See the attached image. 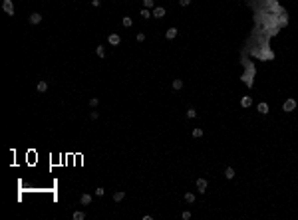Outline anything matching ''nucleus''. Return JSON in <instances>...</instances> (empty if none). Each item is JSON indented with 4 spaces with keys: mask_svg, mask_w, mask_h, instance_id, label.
Wrapping results in <instances>:
<instances>
[{
    "mask_svg": "<svg viewBox=\"0 0 298 220\" xmlns=\"http://www.w3.org/2000/svg\"><path fill=\"white\" fill-rule=\"evenodd\" d=\"M153 16H155V18H163V16H165V8H163V6H155V8H153Z\"/></svg>",
    "mask_w": 298,
    "mask_h": 220,
    "instance_id": "6",
    "label": "nucleus"
},
{
    "mask_svg": "<svg viewBox=\"0 0 298 220\" xmlns=\"http://www.w3.org/2000/svg\"><path fill=\"white\" fill-rule=\"evenodd\" d=\"M207 186H209L207 178H197V190H199V192H205V190H207Z\"/></svg>",
    "mask_w": 298,
    "mask_h": 220,
    "instance_id": "3",
    "label": "nucleus"
},
{
    "mask_svg": "<svg viewBox=\"0 0 298 220\" xmlns=\"http://www.w3.org/2000/svg\"><path fill=\"white\" fill-rule=\"evenodd\" d=\"M103 194H105V188L103 186H97L95 188V196H103Z\"/></svg>",
    "mask_w": 298,
    "mask_h": 220,
    "instance_id": "20",
    "label": "nucleus"
},
{
    "mask_svg": "<svg viewBox=\"0 0 298 220\" xmlns=\"http://www.w3.org/2000/svg\"><path fill=\"white\" fill-rule=\"evenodd\" d=\"M294 109H296V101H294V99H286L284 105H282V111L290 113V111H294Z\"/></svg>",
    "mask_w": 298,
    "mask_h": 220,
    "instance_id": "2",
    "label": "nucleus"
},
{
    "mask_svg": "<svg viewBox=\"0 0 298 220\" xmlns=\"http://www.w3.org/2000/svg\"><path fill=\"white\" fill-rule=\"evenodd\" d=\"M123 198H125V192H123V190H117V192H113V200H115V202H121Z\"/></svg>",
    "mask_w": 298,
    "mask_h": 220,
    "instance_id": "7",
    "label": "nucleus"
},
{
    "mask_svg": "<svg viewBox=\"0 0 298 220\" xmlns=\"http://www.w3.org/2000/svg\"><path fill=\"white\" fill-rule=\"evenodd\" d=\"M107 42L111 46H117L121 42V38H119V34H109V36H107Z\"/></svg>",
    "mask_w": 298,
    "mask_h": 220,
    "instance_id": "5",
    "label": "nucleus"
},
{
    "mask_svg": "<svg viewBox=\"0 0 298 220\" xmlns=\"http://www.w3.org/2000/svg\"><path fill=\"white\" fill-rule=\"evenodd\" d=\"M36 89H38L40 93H46V91H48V82H38Z\"/></svg>",
    "mask_w": 298,
    "mask_h": 220,
    "instance_id": "8",
    "label": "nucleus"
},
{
    "mask_svg": "<svg viewBox=\"0 0 298 220\" xmlns=\"http://www.w3.org/2000/svg\"><path fill=\"white\" fill-rule=\"evenodd\" d=\"M225 176H227L229 180H233V178H235V169H233V167H227V169H225Z\"/></svg>",
    "mask_w": 298,
    "mask_h": 220,
    "instance_id": "9",
    "label": "nucleus"
},
{
    "mask_svg": "<svg viewBox=\"0 0 298 220\" xmlns=\"http://www.w3.org/2000/svg\"><path fill=\"white\" fill-rule=\"evenodd\" d=\"M141 16H143V18H151V12H149V8H143V10H141Z\"/></svg>",
    "mask_w": 298,
    "mask_h": 220,
    "instance_id": "23",
    "label": "nucleus"
},
{
    "mask_svg": "<svg viewBox=\"0 0 298 220\" xmlns=\"http://www.w3.org/2000/svg\"><path fill=\"white\" fill-rule=\"evenodd\" d=\"M143 6L145 8H155V2L153 0H143Z\"/></svg>",
    "mask_w": 298,
    "mask_h": 220,
    "instance_id": "21",
    "label": "nucleus"
},
{
    "mask_svg": "<svg viewBox=\"0 0 298 220\" xmlns=\"http://www.w3.org/2000/svg\"><path fill=\"white\" fill-rule=\"evenodd\" d=\"M181 216H183V220H189V218H191V212H189V210H185Z\"/></svg>",
    "mask_w": 298,
    "mask_h": 220,
    "instance_id": "26",
    "label": "nucleus"
},
{
    "mask_svg": "<svg viewBox=\"0 0 298 220\" xmlns=\"http://www.w3.org/2000/svg\"><path fill=\"white\" fill-rule=\"evenodd\" d=\"M197 117V111L195 109H187V119H195Z\"/></svg>",
    "mask_w": 298,
    "mask_h": 220,
    "instance_id": "19",
    "label": "nucleus"
},
{
    "mask_svg": "<svg viewBox=\"0 0 298 220\" xmlns=\"http://www.w3.org/2000/svg\"><path fill=\"white\" fill-rule=\"evenodd\" d=\"M171 85H173V89H181V87H183V82H181V80H173V83H171Z\"/></svg>",
    "mask_w": 298,
    "mask_h": 220,
    "instance_id": "17",
    "label": "nucleus"
},
{
    "mask_svg": "<svg viewBox=\"0 0 298 220\" xmlns=\"http://www.w3.org/2000/svg\"><path fill=\"white\" fill-rule=\"evenodd\" d=\"M28 22H30V24H40V22H42V14H38V12H34V14H30V18H28Z\"/></svg>",
    "mask_w": 298,
    "mask_h": 220,
    "instance_id": "4",
    "label": "nucleus"
},
{
    "mask_svg": "<svg viewBox=\"0 0 298 220\" xmlns=\"http://www.w3.org/2000/svg\"><path fill=\"white\" fill-rule=\"evenodd\" d=\"M97 103H99L97 97H91V99H89V107H97Z\"/></svg>",
    "mask_w": 298,
    "mask_h": 220,
    "instance_id": "24",
    "label": "nucleus"
},
{
    "mask_svg": "<svg viewBox=\"0 0 298 220\" xmlns=\"http://www.w3.org/2000/svg\"><path fill=\"white\" fill-rule=\"evenodd\" d=\"M264 58H268V60H272V58H274V54H272V52H266V54H264Z\"/></svg>",
    "mask_w": 298,
    "mask_h": 220,
    "instance_id": "29",
    "label": "nucleus"
},
{
    "mask_svg": "<svg viewBox=\"0 0 298 220\" xmlns=\"http://www.w3.org/2000/svg\"><path fill=\"white\" fill-rule=\"evenodd\" d=\"M179 4H181V6H189V4H191V0H179Z\"/></svg>",
    "mask_w": 298,
    "mask_h": 220,
    "instance_id": "28",
    "label": "nucleus"
},
{
    "mask_svg": "<svg viewBox=\"0 0 298 220\" xmlns=\"http://www.w3.org/2000/svg\"><path fill=\"white\" fill-rule=\"evenodd\" d=\"M193 137H203V129H201V127L193 129Z\"/></svg>",
    "mask_w": 298,
    "mask_h": 220,
    "instance_id": "22",
    "label": "nucleus"
},
{
    "mask_svg": "<svg viewBox=\"0 0 298 220\" xmlns=\"http://www.w3.org/2000/svg\"><path fill=\"white\" fill-rule=\"evenodd\" d=\"M175 36H177V28H169V30L165 32V38H167V40H173Z\"/></svg>",
    "mask_w": 298,
    "mask_h": 220,
    "instance_id": "10",
    "label": "nucleus"
},
{
    "mask_svg": "<svg viewBox=\"0 0 298 220\" xmlns=\"http://www.w3.org/2000/svg\"><path fill=\"white\" fill-rule=\"evenodd\" d=\"M97 115H99L97 111H89V119H97Z\"/></svg>",
    "mask_w": 298,
    "mask_h": 220,
    "instance_id": "27",
    "label": "nucleus"
},
{
    "mask_svg": "<svg viewBox=\"0 0 298 220\" xmlns=\"http://www.w3.org/2000/svg\"><path fill=\"white\" fill-rule=\"evenodd\" d=\"M135 40H137V42H143V40H145V34H141V32H139V34L135 36Z\"/></svg>",
    "mask_w": 298,
    "mask_h": 220,
    "instance_id": "25",
    "label": "nucleus"
},
{
    "mask_svg": "<svg viewBox=\"0 0 298 220\" xmlns=\"http://www.w3.org/2000/svg\"><path fill=\"white\" fill-rule=\"evenodd\" d=\"M258 113L266 115V113H268V103H264V101H262V103H258Z\"/></svg>",
    "mask_w": 298,
    "mask_h": 220,
    "instance_id": "12",
    "label": "nucleus"
},
{
    "mask_svg": "<svg viewBox=\"0 0 298 220\" xmlns=\"http://www.w3.org/2000/svg\"><path fill=\"white\" fill-rule=\"evenodd\" d=\"M2 8H4V12L8 16H14V4H12V0H2Z\"/></svg>",
    "mask_w": 298,
    "mask_h": 220,
    "instance_id": "1",
    "label": "nucleus"
},
{
    "mask_svg": "<svg viewBox=\"0 0 298 220\" xmlns=\"http://www.w3.org/2000/svg\"><path fill=\"white\" fill-rule=\"evenodd\" d=\"M185 202H189V204L195 202V194H193V192H187V194H185Z\"/></svg>",
    "mask_w": 298,
    "mask_h": 220,
    "instance_id": "16",
    "label": "nucleus"
},
{
    "mask_svg": "<svg viewBox=\"0 0 298 220\" xmlns=\"http://www.w3.org/2000/svg\"><path fill=\"white\" fill-rule=\"evenodd\" d=\"M72 218H74V220H84L85 218V212H84V210H76V212L72 214Z\"/></svg>",
    "mask_w": 298,
    "mask_h": 220,
    "instance_id": "13",
    "label": "nucleus"
},
{
    "mask_svg": "<svg viewBox=\"0 0 298 220\" xmlns=\"http://www.w3.org/2000/svg\"><path fill=\"white\" fill-rule=\"evenodd\" d=\"M80 202H82L84 206H87V204L91 202V194H82V198H80Z\"/></svg>",
    "mask_w": 298,
    "mask_h": 220,
    "instance_id": "14",
    "label": "nucleus"
},
{
    "mask_svg": "<svg viewBox=\"0 0 298 220\" xmlns=\"http://www.w3.org/2000/svg\"><path fill=\"white\" fill-rule=\"evenodd\" d=\"M131 24H133V20H131L129 16H123V26H125V28H131Z\"/></svg>",
    "mask_w": 298,
    "mask_h": 220,
    "instance_id": "18",
    "label": "nucleus"
},
{
    "mask_svg": "<svg viewBox=\"0 0 298 220\" xmlns=\"http://www.w3.org/2000/svg\"><path fill=\"white\" fill-rule=\"evenodd\" d=\"M251 103H253V99H251V95H245V97L241 99V105H243V107H251Z\"/></svg>",
    "mask_w": 298,
    "mask_h": 220,
    "instance_id": "11",
    "label": "nucleus"
},
{
    "mask_svg": "<svg viewBox=\"0 0 298 220\" xmlns=\"http://www.w3.org/2000/svg\"><path fill=\"white\" fill-rule=\"evenodd\" d=\"M95 54H97L99 58H105V48H103V46H97V48H95Z\"/></svg>",
    "mask_w": 298,
    "mask_h": 220,
    "instance_id": "15",
    "label": "nucleus"
}]
</instances>
